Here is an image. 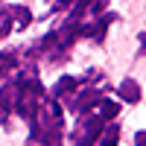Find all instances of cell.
Instances as JSON below:
<instances>
[{"mask_svg": "<svg viewBox=\"0 0 146 146\" xmlns=\"http://www.w3.org/2000/svg\"><path fill=\"white\" fill-rule=\"evenodd\" d=\"M29 123H32V137L27 140V146H62L64 120H62V108L53 96H41L38 111Z\"/></svg>", "mask_w": 146, "mask_h": 146, "instance_id": "cell-1", "label": "cell"}, {"mask_svg": "<svg viewBox=\"0 0 146 146\" xmlns=\"http://www.w3.org/2000/svg\"><path fill=\"white\" fill-rule=\"evenodd\" d=\"M12 23H18V29H27L32 23V12L27 6H3L0 9V29H3V35H9Z\"/></svg>", "mask_w": 146, "mask_h": 146, "instance_id": "cell-2", "label": "cell"}, {"mask_svg": "<svg viewBox=\"0 0 146 146\" xmlns=\"http://www.w3.org/2000/svg\"><path fill=\"white\" fill-rule=\"evenodd\" d=\"M100 102H102L100 91H96V88H91V85H88V88L82 85V88L73 94L70 100H67V108H70L73 114H85V111H91V108H94V105H100Z\"/></svg>", "mask_w": 146, "mask_h": 146, "instance_id": "cell-3", "label": "cell"}, {"mask_svg": "<svg viewBox=\"0 0 146 146\" xmlns=\"http://www.w3.org/2000/svg\"><path fill=\"white\" fill-rule=\"evenodd\" d=\"M15 100H18V76L0 88V123H9L12 111H15Z\"/></svg>", "mask_w": 146, "mask_h": 146, "instance_id": "cell-4", "label": "cell"}, {"mask_svg": "<svg viewBox=\"0 0 146 146\" xmlns=\"http://www.w3.org/2000/svg\"><path fill=\"white\" fill-rule=\"evenodd\" d=\"M91 79H76V76H64L62 82L53 88V100H70L73 94H76L82 85H88Z\"/></svg>", "mask_w": 146, "mask_h": 146, "instance_id": "cell-5", "label": "cell"}, {"mask_svg": "<svg viewBox=\"0 0 146 146\" xmlns=\"http://www.w3.org/2000/svg\"><path fill=\"white\" fill-rule=\"evenodd\" d=\"M114 21V15H105L102 21H96V23H88V27H79V35H88V38L94 41H102L105 38V29H108V23Z\"/></svg>", "mask_w": 146, "mask_h": 146, "instance_id": "cell-6", "label": "cell"}, {"mask_svg": "<svg viewBox=\"0 0 146 146\" xmlns=\"http://www.w3.org/2000/svg\"><path fill=\"white\" fill-rule=\"evenodd\" d=\"M120 96H123V102H140V88L135 79H123L120 82Z\"/></svg>", "mask_w": 146, "mask_h": 146, "instance_id": "cell-7", "label": "cell"}, {"mask_svg": "<svg viewBox=\"0 0 146 146\" xmlns=\"http://www.w3.org/2000/svg\"><path fill=\"white\" fill-rule=\"evenodd\" d=\"M15 64H18V53H0V79H6Z\"/></svg>", "mask_w": 146, "mask_h": 146, "instance_id": "cell-8", "label": "cell"}, {"mask_svg": "<svg viewBox=\"0 0 146 146\" xmlns=\"http://www.w3.org/2000/svg\"><path fill=\"white\" fill-rule=\"evenodd\" d=\"M117 137H120V129L117 126H105V135H100L96 146H117Z\"/></svg>", "mask_w": 146, "mask_h": 146, "instance_id": "cell-9", "label": "cell"}, {"mask_svg": "<svg viewBox=\"0 0 146 146\" xmlns=\"http://www.w3.org/2000/svg\"><path fill=\"white\" fill-rule=\"evenodd\" d=\"M137 146H146V131H137V137H135Z\"/></svg>", "mask_w": 146, "mask_h": 146, "instance_id": "cell-10", "label": "cell"}, {"mask_svg": "<svg viewBox=\"0 0 146 146\" xmlns=\"http://www.w3.org/2000/svg\"><path fill=\"white\" fill-rule=\"evenodd\" d=\"M140 44H143V53L140 56H146V32H140Z\"/></svg>", "mask_w": 146, "mask_h": 146, "instance_id": "cell-11", "label": "cell"}, {"mask_svg": "<svg viewBox=\"0 0 146 146\" xmlns=\"http://www.w3.org/2000/svg\"><path fill=\"white\" fill-rule=\"evenodd\" d=\"M0 38H6V35H3V29H0Z\"/></svg>", "mask_w": 146, "mask_h": 146, "instance_id": "cell-12", "label": "cell"}]
</instances>
